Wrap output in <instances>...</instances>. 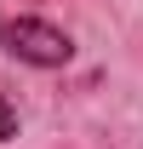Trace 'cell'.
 I'll return each instance as SVG.
<instances>
[{
  "label": "cell",
  "mask_w": 143,
  "mask_h": 149,
  "mask_svg": "<svg viewBox=\"0 0 143 149\" xmlns=\"http://www.w3.org/2000/svg\"><path fill=\"white\" fill-rule=\"evenodd\" d=\"M0 52L29 63V69H63V63H74V35L46 17H6L0 23Z\"/></svg>",
  "instance_id": "1"
},
{
  "label": "cell",
  "mask_w": 143,
  "mask_h": 149,
  "mask_svg": "<svg viewBox=\"0 0 143 149\" xmlns=\"http://www.w3.org/2000/svg\"><path fill=\"white\" fill-rule=\"evenodd\" d=\"M0 138H17V109L0 97Z\"/></svg>",
  "instance_id": "2"
}]
</instances>
